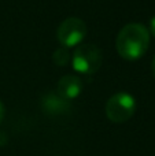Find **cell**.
<instances>
[{"label":"cell","instance_id":"obj_1","mask_svg":"<svg viewBox=\"0 0 155 156\" xmlns=\"http://www.w3.org/2000/svg\"><path fill=\"white\" fill-rule=\"evenodd\" d=\"M150 32L142 23H128L120 30L115 40L117 52L126 60H137L147 52Z\"/></svg>","mask_w":155,"mask_h":156},{"label":"cell","instance_id":"obj_2","mask_svg":"<svg viewBox=\"0 0 155 156\" xmlns=\"http://www.w3.org/2000/svg\"><path fill=\"white\" fill-rule=\"evenodd\" d=\"M102 62L103 55L100 48L95 44H80L71 56L74 70L85 76L95 74L100 69Z\"/></svg>","mask_w":155,"mask_h":156},{"label":"cell","instance_id":"obj_3","mask_svg":"<svg viewBox=\"0 0 155 156\" xmlns=\"http://www.w3.org/2000/svg\"><path fill=\"white\" fill-rule=\"evenodd\" d=\"M136 111V100L126 92L113 94L106 104V115L114 123H124L133 116Z\"/></svg>","mask_w":155,"mask_h":156},{"label":"cell","instance_id":"obj_4","mask_svg":"<svg viewBox=\"0 0 155 156\" xmlns=\"http://www.w3.org/2000/svg\"><path fill=\"white\" fill-rule=\"evenodd\" d=\"M88 27L85 22L80 18H67L58 26L56 37L60 45L70 48V47L80 45L85 38Z\"/></svg>","mask_w":155,"mask_h":156},{"label":"cell","instance_id":"obj_5","mask_svg":"<svg viewBox=\"0 0 155 156\" xmlns=\"http://www.w3.org/2000/svg\"><path fill=\"white\" fill-rule=\"evenodd\" d=\"M82 92V81L76 76H63L56 83V93L70 101L80 96Z\"/></svg>","mask_w":155,"mask_h":156},{"label":"cell","instance_id":"obj_6","mask_svg":"<svg viewBox=\"0 0 155 156\" xmlns=\"http://www.w3.org/2000/svg\"><path fill=\"white\" fill-rule=\"evenodd\" d=\"M41 107L49 115H60L69 110V101L58 93H47L41 100Z\"/></svg>","mask_w":155,"mask_h":156},{"label":"cell","instance_id":"obj_7","mask_svg":"<svg viewBox=\"0 0 155 156\" xmlns=\"http://www.w3.org/2000/svg\"><path fill=\"white\" fill-rule=\"evenodd\" d=\"M52 59H54V63H56L58 66H66L70 60V54H69L67 48L66 47H62V48H58L56 51L52 55Z\"/></svg>","mask_w":155,"mask_h":156},{"label":"cell","instance_id":"obj_8","mask_svg":"<svg viewBox=\"0 0 155 156\" xmlns=\"http://www.w3.org/2000/svg\"><path fill=\"white\" fill-rule=\"evenodd\" d=\"M150 33L155 37V16H153L150 21Z\"/></svg>","mask_w":155,"mask_h":156},{"label":"cell","instance_id":"obj_9","mask_svg":"<svg viewBox=\"0 0 155 156\" xmlns=\"http://www.w3.org/2000/svg\"><path fill=\"white\" fill-rule=\"evenodd\" d=\"M3 118H4V105H3V103L0 101V122L3 121Z\"/></svg>","mask_w":155,"mask_h":156},{"label":"cell","instance_id":"obj_10","mask_svg":"<svg viewBox=\"0 0 155 156\" xmlns=\"http://www.w3.org/2000/svg\"><path fill=\"white\" fill-rule=\"evenodd\" d=\"M151 70H153V76L155 78V56H154V59H153V63H151Z\"/></svg>","mask_w":155,"mask_h":156}]
</instances>
